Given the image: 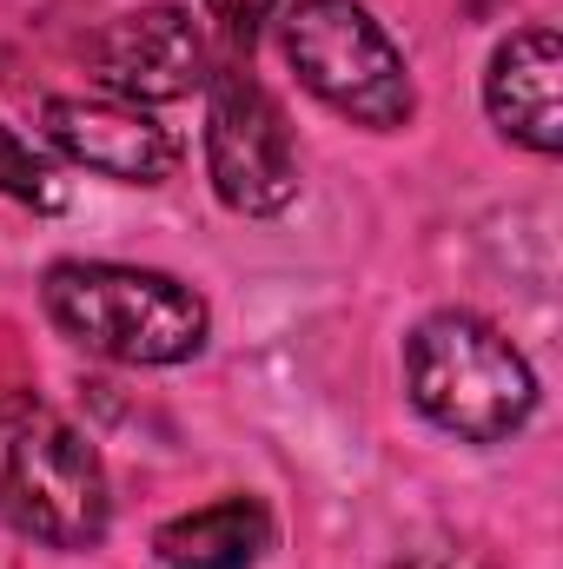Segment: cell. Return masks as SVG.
<instances>
[{"mask_svg":"<svg viewBox=\"0 0 563 569\" xmlns=\"http://www.w3.org/2000/svg\"><path fill=\"white\" fill-rule=\"evenodd\" d=\"M40 305L67 345L146 371L199 358L213 325L206 298L186 279L146 266H107V259H60L40 279Z\"/></svg>","mask_w":563,"mask_h":569,"instance_id":"6da1fadb","label":"cell"},{"mask_svg":"<svg viewBox=\"0 0 563 569\" xmlns=\"http://www.w3.org/2000/svg\"><path fill=\"white\" fill-rule=\"evenodd\" d=\"M0 517L47 550H93L113 523L100 450L40 398H0Z\"/></svg>","mask_w":563,"mask_h":569,"instance_id":"7a4b0ae2","label":"cell"},{"mask_svg":"<svg viewBox=\"0 0 563 569\" xmlns=\"http://www.w3.org/2000/svg\"><path fill=\"white\" fill-rule=\"evenodd\" d=\"M405 391L457 443H504L537 411L531 358L477 311H437L405 338Z\"/></svg>","mask_w":563,"mask_h":569,"instance_id":"3957f363","label":"cell"},{"mask_svg":"<svg viewBox=\"0 0 563 569\" xmlns=\"http://www.w3.org/2000/svg\"><path fill=\"white\" fill-rule=\"evenodd\" d=\"M279 47L298 87L365 133H398L418 107L398 40L358 0H292L279 20Z\"/></svg>","mask_w":563,"mask_h":569,"instance_id":"277c9868","label":"cell"},{"mask_svg":"<svg viewBox=\"0 0 563 569\" xmlns=\"http://www.w3.org/2000/svg\"><path fill=\"white\" fill-rule=\"evenodd\" d=\"M206 179L239 219H279L298 199V146L253 67H219L206 80Z\"/></svg>","mask_w":563,"mask_h":569,"instance_id":"5b68a950","label":"cell"},{"mask_svg":"<svg viewBox=\"0 0 563 569\" xmlns=\"http://www.w3.org/2000/svg\"><path fill=\"white\" fill-rule=\"evenodd\" d=\"M93 73L113 100L127 107H172L206 93L213 80V47L192 27L186 7H134L93 40Z\"/></svg>","mask_w":563,"mask_h":569,"instance_id":"8992f818","label":"cell"},{"mask_svg":"<svg viewBox=\"0 0 563 569\" xmlns=\"http://www.w3.org/2000/svg\"><path fill=\"white\" fill-rule=\"evenodd\" d=\"M40 133L60 159L120 186H159L179 166V140L159 120H146V107H127V100H47Z\"/></svg>","mask_w":563,"mask_h":569,"instance_id":"52a82bcc","label":"cell"},{"mask_svg":"<svg viewBox=\"0 0 563 569\" xmlns=\"http://www.w3.org/2000/svg\"><path fill=\"white\" fill-rule=\"evenodd\" d=\"M484 113L524 152L563 146V40L557 27H517L484 67Z\"/></svg>","mask_w":563,"mask_h":569,"instance_id":"ba28073f","label":"cell"},{"mask_svg":"<svg viewBox=\"0 0 563 569\" xmlns=\"http://www.w3.org/2000/svg\"><path fill=\"white\" fill-rule=\"evenodd\" d=\"M273 550V510L259 497H219L152 530V557L166 569H253Z\"/></svg>","mask_w":563,"mask_h":569,"instance_id":"9c48e42d","label":"cell"},{"mask_svg":"<svg viewBox=\"0 0 563 569\" xmlns=\"http://www.w3.org/2000/svg\"><path fill=\"white\" fill-rule=\"evenodd\" d=\"M0 199L40 206V212H53V206H60V186H53L47 159H40L33 146L20 140V133H13L7 120H0Z\"/></svg>","mask_w":563,"mask_h":569,"instance_id":"30bf717a","label":"cell"},{"mask_svg":"<svg viewBox=\"0 0 563 569\" xmlns=\"http://www.w3.org/2000/svg\"><path fill=\"white\" fill-rule=\"evenodd\" d=\"M206 13L219 20V33L233 40V47H246L253 53V40H259V27L279 13V0H206Z\"/></svg>","mask_w":563,"mask_h":569,"instance_id":"8fae6325","label":"cell"},{"mask_svg":"<svg viewBox=\"0 0 563 569\" xmlns=\"http://www.w3.org/2000/svg\"><path fill=\"white\" fill-rule=\"evenodd\" d=\"M405 569H451V563H437V557H418V563H405Z\"/></svg>","mask_w":563,"mask_h":569,"instance_id":"7c38bea8","label":"cell"}]
</instances>
